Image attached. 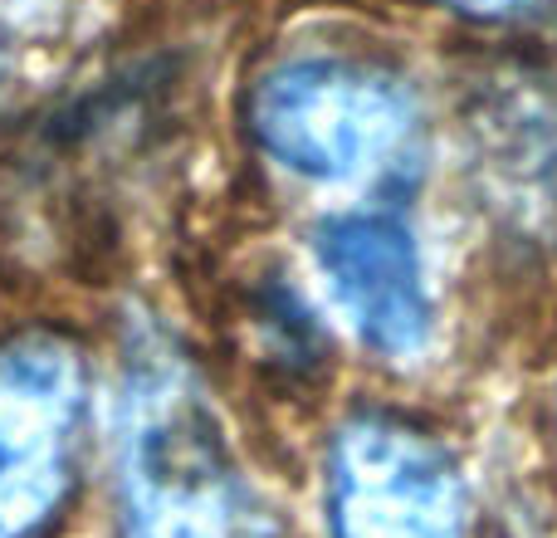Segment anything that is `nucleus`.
Here are the masks:
<instances>
[{"label": "nucleus", "instance_id": "1", "mask_svg": "<svg viewBox=\"0 0 557 538\" xmlns=\"http://www.w3.org/2000/svg\"><path fill=\"white\" fill-rule=\"evenodd\" d=\"M123 538H274V514L240 470L211 392L147 328L117 396Z\"/></svg>", "mask_w": 557, "mask_h": 538}, {"label": "nucleus", "instance_id": "2", "mask_svg": "<svg viewBox=\"0 0 557 538\" xmlns=\"http://www.w3.org/2000/svg\"><path fill=\"white\" fill-rule=\"evenodd\" d=\"M250 133L284 172L347 186L406 152L416 103L386 69L308 54L270 69L250 94Z\"/></svg>", "mask_w": 557, "mask_h": 538}, {"label": "nucleus", "instance_id": "3", "mask_svg": "<svg viewBox=\"0 0 557 538\" xmlns=\"http://www.w3.org/2000/svg\"><path fill=\"white\" fill-rule=\"evenodd\" d=\"M327 524L333 538H465L460 470L401 416H347L327 451Z\"/></svg>", "mask_w": 557, "mask_h": 538}, {"label": "nucleus", "instance_id": "4", "mask_svg": "<svg viewBox=\"0 0 557 538\" xmlns=\"http://www.w3.org/2000/svg\"><path fill=\"white\" fill-rule=\"evenodd\" d=\"M84 392V357L69 338L0 343V538H29L64 504Z\"/></svg>", "mask_w": 557, "mask_h": 538}, {"label": "nucleus", "instance_id": "5", "mask_svg": "<svg viewBox=\"0 0 557 538\" xmlns=\"http://www.w3.org/2000/svg\"><path fill=\"white\" fill-rule=\"evenodd\" d=\"M313 260L352 333L382 357L431 343V294L411 231L396 216H333L313 235Z\"/></svg>", "mask_w": 557, "mask_h": 538}, {"label": "nucleus", "instance_id": "6", "mask_svg": "<svg viewBox=\"0 0 557 538\" xmlns=\"http://www.w3.org/2000/svg\"><path fill=\"white\" fill-rule=\"evenodd\" d=\"M445 5L465 10L474 20H533L548 0H445Z\"/></svg>", "mask_w": 557, "mask_h": 538}]
</instances>
